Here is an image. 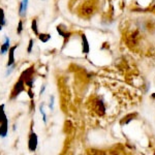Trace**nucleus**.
<instances>
[{
    "label": "nucleus",
    "instance_id": "obj_1",
    "mask_svg": "<svg viewBox=\"0 0 155 155\" xmlns=\"http://www.w3.org/2000/svg\"><path fill=\"white\" fill-rule=\"evenodd\" d=\"M92 104V111L95 113L97 116H104L106 114V106H104V99L96 97L91 101Z\"/></svg>",
    "mask_w": 155,
    "mask_h": 155
},
{
    "label": "nucleus",
    "instance_id": "obj_2",
    "mask_svg": "<svg viewBox=\"0 0 155 155\" xmlns=\"http://www.w3.org/2000/svg\"><path fill=\"white\" fill-rule=\"evenodd\" d=\"M24 90H25V80H24V78L20 77L19 81L15 84V87H14V89H12V91L11 98L12 99L16 98V97L18 96L20 93H22Z\"/></svg>",
    "mask_w": 155,
    "mask_h": 155
},
{
    "label": "nucleus",
    "instance_id": "obj_3",
    "mask_svg": "<svg viewBox=\"0 0 155 155\" xmlns=\"http://www.w3.org/2000/svg\"><path fill=\"white\" fill-rule=\"evenodd\" d=\"M37 147V136L34 132H31L29 136V141H28V148L30 151H35Z\"/></svg>",
    "mask_w": 155,
    "mask_h": 155
},
{
    "label": "nucleus",
    "instance_id": "obj_4",
    "mask_svg": "<svg viewBox=\"0 0 155 155\" xmlns=\"http://www.w3.org/2000/svg\"><path fill=\"white\" fill-rule=\"evenodd\" d=\"M94 11V6H93V3L91 1H87L86 3L82 6V15L84 16H90V15Z\"/></svg>",
    "mask_w": 155,
    "mask_h": 155
},
{
    "label": "nucleus",
    "instance_id": "obj_5",
    "mask_svg": "<svg viewBox=\"0 0 155 155\" xmlns=\"http://www.w3.org/2000/svg\"><path fill=\"white\" fill-rule=\"evenodd\" d=\"M17 47H18V46H14V47H12V48L9 49V51H8V54H9L8 62H7V65H6L7 67L14 64V62H15V51H16Z\"/></svg>",
    "mask_w": 155,
    "mask_h": 155
},
{
    "label": "nucleus",
    "instance_id": "obj_6",
    "mask_svg": "<svg viewBox=\"0 0 155 155\" xmlns=\"http://www.w3.org/2000/svg\"><path fill=\"white\" fill-rule=\"evenodd\" d=\"M7 132H8V122L0 123V137H5Z\"/></svg>",
    "mask_w": 155,
    "mask_h": 155
},
{
    "label": "nucleus",
    "instance_id": "obj_7",
    "mask_svg": "<svg viewBox=\"0 0 155 155\" xmlns=\"http://www.w3.org/2000/svg\"><path fill=\"white\" fill-rule=\"evenodd\" d=\"M28 1L29 0H23L21 2V5H20V16L24 17L26 15L27 7H28Z\"/></svg>",
    "mask_w": 155,
    "mask_h": 155
},
{
    "label": "nucleus",
    "instance_id": "obj_8",
    "mask_svg": "<svg viewBox=\"0 0 155 155\" xmlns=\"http://www.w3.org/2000/svg\"><path fill=\"white\" fill-rule=\"evenodd\" d=\"M5 122H8V120H7L5 112H4V104H1L0 106V123H5Z\"/></svg>",
    "mask_w": 155,
    "mask_h": 155
},
{
    "label": "nucleus",
    "instance_id": "obj_9",
    "mask_svg": "<svg viewBox=\"0 0 155 155\" xmlns=\"http://www.w3.org/2000/svg\"><path fill=\"white\" fill-rule=\"evenodd\" d=\"M8 48H9V38L8 37H5V41H4V44L1 46V49H0V54L4 55L8 51Z\"/></svg>",
    "mask_w": 155,
    "mask_h": 155
},
{
    "label": "nucleus",
    "instance_id": "obj_10",
    "mask_svg": "<svg viewBox=\"0 0 155 155\" xmlns=\"http://www.w3.org/2000/svg\"><path fill=\"white\" fill-rule=\"evenodd\" d=\"M38 38L41 39L42 42H48L50 41V38H51V35L47 33H41V34H38Z\"/></svg>",
    "mask_w": 155,
    "mask_h": 155
},
{
    "label": "nucleus",
    "instance_id": "obj_11",
    "mask_svg": "<svg viewBox=\"0 0 155 155\" xmlns=\"http://www.w3.org/2000/svg\"><path fill=\"white\" fill-rule=\"evenodd\" d=\"M0 25L1 26L5 25V17H4V12L2 8H0Z\"/></svg>",
    "mask_w": 155,
    "mask_h": 155
},
{
    "label": "nucleus",
    "instance_id": "obj_12",
    "mask_svg": "<svg viewBox=\"0 0 155 155\" xmlns=\"http://www.w3.org/2000/svg\"><path fill=\"white\" fill-rule=\"evenodd\" d=\"M31 28L33 30V32L36 34V35H38V29H37V21L35 19L32 21V24H31Z\"/></svg>",
    "mask_w": 155,
    "mask_h": 155
},
{
    "label": "nucleus",
    "instance_id": "obj_13",
    "mask_svg": "<svg viewBox=\"0 0 155 155\" xmlns=\"http://www.w3.org/2000/svg\"><path fill=\"white\" fill-rule=\"evenodd\" d=\"M32 47H33V39H30V41H29V46H28V49H27V51H28V53H31V51H32Z\"/></svg>",
    "mask_w": 155,
    "mask_h": 155
},
{
    "label": "nucleus",
    "instance_id": "obj_14",
    "mask_svg": "<svg viewBox=\"0 0 155 155\" xmlns=\"http://www.w3.org/2000/svg\"><path fill=\"white\" fill-rule=\"evenodd\" d=\"M41 113L42 114V117H44V121L47 122V116H46V113L44 111V106H41Z\"/></svg>",
    "mask_w": 155,
    "mask_h": 155
},
{
    "label": "nucleus",
    "instance_id": "obj_15",
    "mask_svg": "<svg viewBox=\"0 0 155 155\" xmlns=\"http://www.w3.org/2000/svg\"><path fill=\"white\" fill-rule=\"evenodd\" d=\"M83 39H84V45H85V49L83 50V51L85 52V53H87V52H88V45H87L86 37H85V36H83Z\"/></svg>",
    "mask_w": 155,
    "mask_h": 155
},
{
    "label": "nucleus",
    "instance_id": "obj_16",
    "mask_svg": "<svg viewBox=\"0 0 155 155\" xmlns=\"http://www.w3.org/2000/svg\"><path fill=\"white\" fill-rule=\"evenodd\" d=\"M22 29H23V23H22V21L19 22V27H18V33L20 34L22 32Z\"/></svg>",
    "mask_w": 155,
    "mask_h": 155
},
{
    "label": "nucleus",
    "instance_id": "obj_17",
    "mask_svg": "<svg viewBox=\"0 0 155 155\" xmlns=\"http://www.w3.org/2000/svg\"><path fill=\"white\" fill-rule=\"evenodd\" d=\"M14 67H15L14 64H12V65H11V66H8L9 69H7V71H6V76H7V74H9L12 71H14Z\"/></svg>",
    "mask_w": 155,
    "mask_h": 155
},
{
    "label": "nucleus",
    "instance_id": "obj_18",
    "mask_svg": "<svg viewBox=\"0 0 155 155\" xmlns=\"http://www.w3.org/2000/svg\"><path fill=\"white\" fill-rule=\"evenodd\" d=\"M53 106H54V96H51V104H50L49 107L51 110H53Z\"/></svg>",
    "mask_w": 155,
    "mask_h": 155
},
{
    "label": "nucleus",
    "instance_id": "obj_19",
    "mask_svg": "<svg viewBox=\"0 0 155 155\" xmlns=\"http://www.w3.org/2000/svg\"><path fill=\"white\" fill-rule=\"evenodd\" d=\"M28 94H29V97H30V98H33V94H32V91H31V88H30V90H29V91H28Z\"/></svg>",
    "mask_w": 155,
    "mask_h": 155
},
{
    "label": "nucleus",
    "instance_id": "obj_20",
    "mask_svg": "<svg viewBox=\"0 0 155 155\" xmlns=\"http://www.w3.org/2000/svg\"><path fill=\"white\" fill-rule=\"evenodd\" d=\"M45 89H46V86H42V88L41 89V93H39V94H41H41H42V93H44Z\"/></svg>",
    "mask_w": 155,
    "mask_h": 155
}]
</instances>
